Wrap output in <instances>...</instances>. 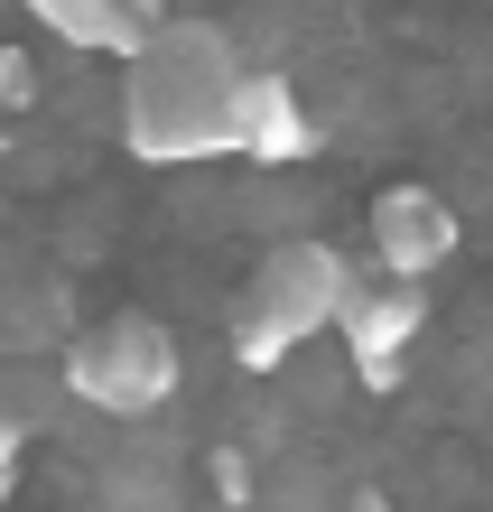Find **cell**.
Instances as JSON below:
<instances>
[{"label": "cell", "instance_id": "obj_4", "mask_svg": "<svg viewBox=\"0 0 493 512\" xmlns=\"http://www.w3.org/2000/svg\"><path fill=\"white\" fill-rule=\"evenodd\" d=\"M456 205L438 187H382L373 196V261L391 270V280H428V270L456 261Z\"/></svg>", "mask_w": 493, "mask_h": 512}, {"label": "cell", "instance_id": "obj_1", "mask_svg": "<svg viewBox=\"0 0 493 512\" xmlns=\"http://www.w3.org/2000/svg\"><path fill=\"white\" fill-rule=\"evenodd\" d=\"M233 94H242V66L224 47V28L205 19H159L149 38L131 47V84H121V140L140 159H224L233 149Z\"/></svg>", "mask_w": 493, "mask_h": 512}, {"label": "cell", "instance_id": "obj_2", "mask_svg": "<svg viewBox=\"0 0 493 512\" xmlns=\"http://www.w3.org/2000/svg\"><path fill=\"white\" fill-rule=\"evenodd\" d=\"M345 289H354V270L345 252H326V243H280L261 270H252V289H242V317H233V354L252 373L270 364H289V354L317 336V326H335V308H345Z\"/></svg>", "mask_w": 493, "mask_h": 512}, {"label": "cell", "instance_id": "obj_6", "mask_svg": "<svg viewBox=\"0 0 493 512\" xmlns=\"http://www.w3.org/2000/svg\"><path fill=\"white\" fill-rule=\"evenodd\" d=\"M233 149L261 159V168H289V159L317 149V122H307V103H298L289 75H242V94H233Z\"/></svg>", "mask_w": 493, "mask_h": 512}, {"label": "cell", "instance_id": "obj_3", "mask_svg": "<svg viewBox=\"0 0 493 512\" xmlns=\"http://www.w3.org/2000/svg\"><path fill=\"white\" fill-rule=\"evenodd\" d=\"M66 391L103 419H149L177 391V336L159 317H103L66 345Z\"/></svg>", "mask_w": 493, "mask_h": 512}, {"label": "cell", "instance_id": "obj_5", "mask_svg": "<svg viewBox=\"0 0 493 512\" xmlns=\"http://www.w3.org/2000/svg\"><path fill=\"white\" fill-rule=\"evenodd\" d=\"M335 326H345V345H354V364H363V382H391L400 373V345L428 326V298H419V280H391V289H345V308H335Z\"/></svg>", "mask_w": 493, "mask_h": 512}, {"label": "cell", "instance_id": "obj_10", "mask_svg": "<svg viewBox=\"0 0 493 512\" xmlns=\"http://www.w3.org/2000/svg\"><path fill=\"white\" fill-rule=\"evenodd\" d=\"M354 512H391V503H382V494H354Z\"/></svg>", "mask_w": 493, "mask_h": 512}, {"label": "cell", "instance_id": "obj_8", "mask_svg": "<svg viewBox=\"0 0 493 512\" xmlns=\"http://www.w3.org/2000/svg\"><path fill=\"white\" fill-rule=\"evenodd\" d=\"M28 103H38V66L19 47H0V112H28Z\"/></svg>", "mask_w": 493, "mask_h": 512}, {"label": "cell", "instance_id": "obj_9", "mask_svg": "<svg viewBox=\"0 0 493 512\" xmlns=\"http://www.w3.org/2000/svg\"><path fill=\"white\" fill-rule=\"evenodd\" d=\"M19 447H28V429H19L10 410H0V475H19Z\"/></svg>", "mask_w": 493, "mask_h": 512}, {"label": "cell", "instance_id": "obj_7", "mask_svg": "<svg viewBox=\"0 0 493 512\" xmlns=\"http://www.w3.org/2000/svg\"><path fill=\"white\" fill-rule=\"evenodd\" d=\"M28 19H47V38L66 47H103V56H131L149 28H159V10L149 0H19Z\"/></svg>", "mask_w": 493, "mask_h": 512}]
</instances>
